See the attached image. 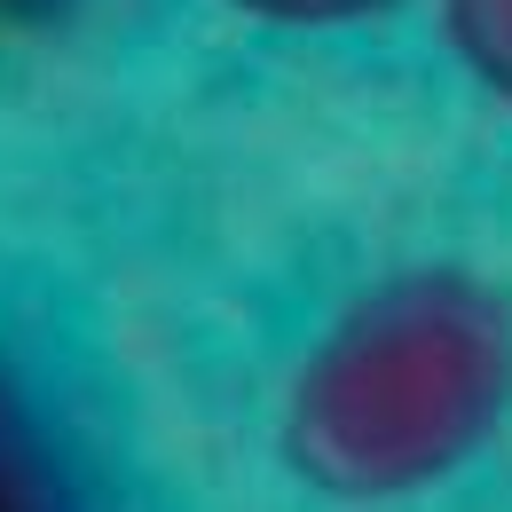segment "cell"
Wrapping results in <instances>:
<instances>
[{
	"mask_svg": "<svg viewBox=\"0 0 512 512\" xmlns=\"http://www.w3.org/2000/svg\"><path fill=\"white\" fill-rule=\"evenodd\" d=\"M253 24H276V32H347V24H371L394 0H221Z\"/></svg>",
	"mask_w": 512,
	"mask_h": 512,
	"instance_id": "cell-3",
	"label": "cell"
},
{
	"mask_svg": "<svg viewBox=\"0 0 512 512\" xmlns=\"http://www.w3.org/2000/svg\"><path fill=\"white\" fill-rule=\"evenodd\" d=\"M512 418V292L481 268H394L316 331L276 410L284 473L331 505L457 481Z\"/></svg>",
	"mask_w": 512,
	"mask_h": 512,
	"instance_id": "cell-1",
	"label": "cell"
},
{
	"mask_svg": "<svg viewBox=\"0 0 512 512\" xmlns=\"http://www.w3.org/2000/svg\"><path fill=\"white\" fill-rule=\"evenodd\" d=\"M442 40L512 111V0H442Z\"/></svg>",
	"mask_w": 512,
	"mask_h": 512,
	"instance_id": "cell-2",
	"label": "cell"
},
{
	"mask_svg": "<svg viewBox=\"0 0 512 512\" xmlns=\"http://www.w3.org/2000/svg\"><path fill=\"white\" fill-rule=\"evenodd\" d=\"M32 497V457L16 442V418L0 410V505H24Z\"/></svg>",
	"mask_w": 512,
	"mask_h": 512,
	"instance_id": "cell-4",
	"label": "cell"
}]
</instances>
